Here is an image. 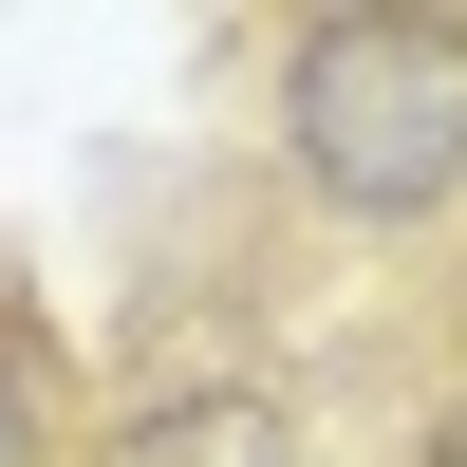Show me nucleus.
Returning <instances> with one entry per match:
<instances>
[{"mask_svg": "<svg viewBox=\"0 0 467 467\" xmlns=\"http://www.w3.org/2000/svg\"><path fill=\"white\" fill-rule=\"evenodd\" d=\"M411 467H467V393H449V411H431V431H411Z\"/></svg>", "mask_w": 467, "mask_h": 467, "instance_id": "nucleus-4", "label": "nucleus"}, {"mask_svg": "<svg viewBox=\"0 0 467 467\" xmlns=\"http://www.w3.org/2000/svg\"><path fill=\"white\" fill-rule=\"evenodd\" d=\"M94 467H299V411L262 393V374H150L94 431Z\"/></svg>", "mask_w": 467, "mask_h": 467, "instance_id": "nucleus-2", "label": "nucleus"}, {"mask_svg": "<svg viewBox=\"0 0 467 467\" xmlns=\"http://www.w3.org/2000/svg\"><path fill=\"white\" fill-rule=\"evenodd\" d=\"M281 169L337 224L411 244L467 206V19L449 0H337L281 37Z\"/></svg>", "mask_w": 467, "mask_h": 467, "instance_id": "nucleus-1", "label": "nucleus"}, {"mask_svg": "<svg viewBox=\"0 0 467 467\" xmlns=\"http://www.w3.org/2000/svg\"><path fill=\"white\" fill-rule=\"evenodd\" d=\"M75 337H57V299L0 262V467H75Z\"/></svg>", "mask_w": 467, "mask_h": 467, "instance_id": "nucleus-3", "label": "nucleus"}]
</instances>
